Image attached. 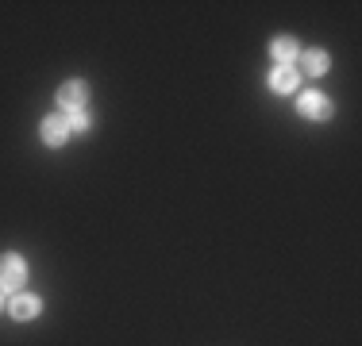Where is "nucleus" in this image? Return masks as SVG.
Returning a JSON list of instances; mask_svg holds the SVG:
<instances>
[{"label": "nucleus", "instance_id": "f257e3e1", "mask_svg": "<svg viewBox=\"0 0 362 346\" xmlns=\"http://www.w3.org/2000/svg\"><path fill=\"white\" fill-rule=\"evenodd\" d=\"M23 277H28V266H23L20 254H4V258H0V292H20Z\"/></svg>", "mask_w": 362, "mask_h": 346}, {"label": "nucleus", "instance_id": "f03ea898", "mask_svg": "<svg viewBox=\"0 0 362 346\" xmlns=\"http://www.w3.org/2000/svg\"><path fill=\"white\" fill-rule=\"evenodd\" d=\"M85 97H89L85 81H66L62 89H58V108H62V116H70V112H85Z\"/></svg>", "mask_w": 362, "mask_h": 346}, {"label": "nucleus", "instance_id": "7ed1b4c3", "mask_svg": "<svg viewBox=\"0 0 362 346\" xmlns=\"http://www.w3.org/2000/svg\"><path fill=\"white\" fill-rule=\"evenodd\" d=\"M297 112L305 119H332V104H327L324 93H305V97L297 100Z\"/></svg>", "mask_w": 362, "mask_h": 346}, {"label": "nucleus", "instance_id": "20e7f679", "mask_svg": "<svg viewBox=\"0 0 362 346\" xmlns=\"http://www.w3.org/2000/svg\"><path fill=\"white\" fill-rule=\"evenodd\" d=\"M39 297H31V292H16L12 304H8V311H12V319H20V323H28V319L39 316Z\"/></svg>", "mask_w": 362, "mask_h": 346}, {"label": "nucleus", "instance_id": "39448f33", "mask_svg": "<svg viewBox=\"0 0 362 346\" xmlns=\"http://www.w3.org/2000/svg\"><path fill=\"white\" fill-rule=\"evenodd\" d=\"M42 143L47 146H62L66 138H70V127H66V119L62 116H50V119H42Z\"/></svg>", "mask_w": 362, "mask_h": 346}, {"label": "nucleus", "instance_id": "423d86ee", "mask_svg": "<svg viewBox=\"0 0 362 346\" xmlns=\"http://www.w3.org/2000/svg\"><path fill=\"white\" fill-rule=\"evenodd\" d=\"M270 89L274 93H293V89H297V69H293V66H278L270 73Z\"/></svg>", "mask_w": 362, "mask_h": 346}, {"label": "nucleus", "instance_id": "0eeeda50", "mask_svg": "<svg viewBox=\"0 0 362 346\" xmlns=\"http://www.w3.org/2000/svg\"><path fill=\"white\" fill-rule=\"evenodd\" d=\"M300 69H305L308 77L327 73V54H324V50H305V54H300Z\"/></svg>", "mask_w": 362, "mask_h": 346}, {"label": "nucleus", "instance_id": "6e6552de", "mask_svg": "<svg viewBox=\"0 0 362 346\" xmlns=\"http://www.w3.org/2000/svg\"><path fill=\"white\" fill-rule=\"evenodd\" d=\"M270 54H274V62H278V66H289L293 58H297V42L281 35V39H274V42H270Z\"/></svg>", "mask_w": 362, "mask_h": 346}, {"label": "nucleus", "instance_id": "1a4fd4ad", "mask_svg": "<svg viewBox=\"0 0 362 346\" xmlns=\"http://www.w3.org/2000/svg\"><path fill=\"white\" fill-rule=\"evenodd\" d=\"M66 127H70V135H85L89 131V112H70V116H62Z\"/></svg>", "mask_w": 362, "mask_h": 346}]
</instances>
